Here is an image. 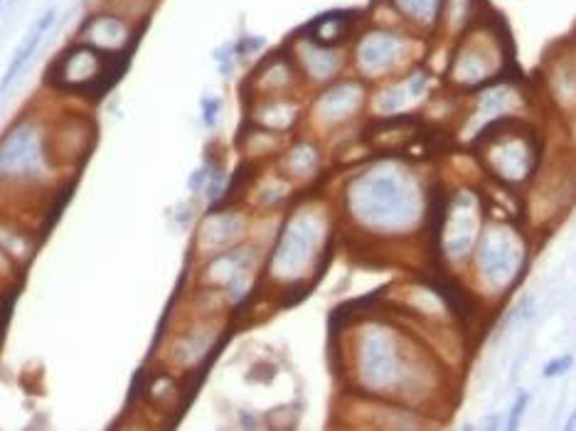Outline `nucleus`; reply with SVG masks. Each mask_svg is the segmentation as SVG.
Wrapping results in <instances>:
<instances>
[{
    "label": "nucleus",
    "mask_w": 576,
    "mask_h": 431,
    "mask_svg": "<svg viewBox=\"0 0 576 431\" xmlns=\"http://www.w3.org/2000/svg\"><path fill=\"white\" fill-rule=\"evenodd\" d=\"M57 170L50 129L37 116H20L0 136V187L32 190Z\"/></svg>",
    "instance_id": "f257e3e1"
},
{
    "label": "nucleus",
    "mask_w": 576,
    "mask_h": 431,
    "mask_svg": "<svg viewBox=\"0 0 576 431\" xmlns=\"http://www.w3.org/2000/svg\"><path fill=\"white\" fill-rule=\"evenodd\" d=\"M348 210L360 224L372 229L404 227L414 214L409 182L392 170H367L355 177L345 195Z\"/></svg>",
    "instance_id": "f03ea898"
},
{
    "label": "nucleus",
    "mask_w": 576,
    "mask_h": 431,
    "mask_svg": "<svg viewBox=\"0 0 576 431\" xmlns=\"http://www.w3.org/2000/svg\"><path fill=\"white\" fill-rule=\"evenodd\" d=\"M320 224L311 214H296L286 222L279 234L276 249L271 254V271L283 281H298V274L316 261V254L323 244Z\"/></svg>",
    "instance_id": "7ed1b4c3"
},
{
    "label": "nucleus",
    "mask_w": 576,
    "mask_h": 431,
    "mask_svg": "<svg viewBox=\"0 0 576 431\" xmlns=\"http://www.w3.org/2000/svg\"><path fill=\"white\" fill-rule=\"evenodd\" d=\"M111 54L101 52L96 47L77 40L72 47H67L52 64L54 87L72 89V92H84V89H96L101 82H109L114 72Z\"/></svg>",
    "instance_id": "20e7f679"
},
{
    "label": "nucleus",
    "mask_w": 576,
    "mask_h": 431,
    "mask_svg": "<svg viewBox=\"0 0 576 431\" xmlns=\"http://www.w3.org/2000/svg\"><path fill=\"white\" fill-rule=\"evenodd\" d=\"M411 54V40L390 27H372L355 45V67L362 77L374 79L397 69Z\"/></svg>",
    "instance_id": "39448f33"
},
{
    "label": "nucleus",
    "mask_w": 576,
    "mask_h": 431,
    "mask_svg": "<svg viewBox=\"0 0 576 431\" xmlns=\"http://www.w3.org/2000/svg\"><path fill=\"white\" fill-rule=\"evenodd\" d=\"M500 69V40L495 32L490 30H478L471 37L463 40L458 47L456 59H453V77L456 84H466V87H475V84L485 82L490 74Z\"/></svg>",
    "instance_id": "423d86ee"
},
{
    "label": "nucleus",
    "mask_w": 576,
    "mask_h": 431,
    "mask_svg": "<svg viewBox=\"0 0 576 431\" xmlns=\"http://www.w3.org/2000/svg\"><path fill=\"white\" fill-rule=\"evenodd\" d=\"M135 27L126 17L114 15V13H99L84 20L79 30V40L96 47L106 54H121L133 47Z\"/></svg>",
    "instance_id": "0eeeda50"
},
{
    "label": "nucleus",
    "mask_w": 576,
    "mask_h": 431,
    "mask_svg": "<svg viewBox=\"0 0 576 431\" xmlns=\"http://www.w3.org/2000/svg\"><path fill=\"white\" fill-rule=\"evenodd\" d=\"M364 99V87L360 82H340L332 84L316 104V114L320 124L338 126L345 124L350 116L357 114Z\"/></svg>",
    "instance_id": "6e6552de"
},
{
    "label": "nucleus",
    "mask_w": 576,
    "mask_h": 431,
    "mask_svg": "<svg viewBox=\"0 0 576 431\" xmlns=\"http://www.w3.org/2000/svg\"><path fill=\"white\" fill-rule=\"evenodd\" d=\"M296 64L313 84H330L335 74L343 69V54L338 47H325L303 37L296 47Z\"/></svg>",
    "instance_id": "1a4fd4ad"
},
{
    "label": "nucleus",
    "mask_w": 576,
    "mask_h": 431,
    "mask_svg": "<svg viewBox=\"0 0 576 431\" xmlns=\"http://www.w3.org/2000/svg\"><path fill=\"white\" fill-rule=\"evenodd\" d=\"M57 22V10L54 8H50V10L45 13V15L40 17V20L35 22V25L27 30V35L22 37V42L17 45L15 54L10 57V62H8L6 72H3V79H0V94H6L8 89L13 87V84L20 79V74L27 69V64L35 59L37 50H40L42 40H45V35L50 30H52V25Z\"/></svg>",
    "instance_id": "9d476101"
},
{
    "label": "nucleus",
    "mask_w": 576,
    "mask_h": 431,
    "mask_svg": "<svg viewBox=\"0 0 576 431\" xmlns=\"http://www.w3.org/2000/svg\"><path fill=\"white\" fill-rule=\"evenodd\" d=\"M246 222L237 212H214L200 224L198 242L205 249H227L244 237Z\"/></svg>",
    "instance_id": "9b49d317"
},
{
    "label": "nucleus",
    "mask_w": 576,
    "mask_h": 431,
    "mask_svg": "<svg viewBox=\"0 0 576 431\" xmlns=\"http://www.w3.org/2000/svg\"><path fill=\"white\" fill-rule=\"evenodd\" d=\"M249 266L251 259H246V247H227L222 254L207 259L200 276H202V284L207 288H224L237 276H244Z\"/></svg>",
    "instance_id": "f8f14e48"
},
{
    "label": "nucleus",
    "mask_w": 576,
    "mask_h": 431,
    "mask_svg": "<svg viewBox=\"0 0 576 431\" xmlns=\"http://www.w3.org/2000/svg\"><path fill=\"white\" fill-rule=\"evenodd\" d=\"M214 340H217V333L205 328L202 323H200V326H192L190 330L180 333V335L172 338V350L168 360H170L172 365H177V367L190 370L209 353Z\"/></svg>",
    "instance_id": "ddd939ff"
},
{
    "label": "nucleus",
    "mask_w": 576,
    "mask_h": 431,
    "mask_svg": "<svg viewBox=\"0 0 576 431\" xmlns=\"http://www.w3.org/2000/svg\"><path fill=\"white\" fill-rule=\"evenodd\" d=\"M355 27V13L353 10H335L327 15L313 20L311 25L303 30V37L318 42L325 47H340L350 37Z\"/></svg>",
    "instance_id": "4468645a"
},
{
    "label": "nucleus",
    "mask_w": 576,
    "mask_h": 431,
    "mask_svg": "<svg viewBox=\"0 0 576 431\" xmlns=\"http://www.w3.org/2000/svg\"><path fill=\"white\" fill-rule=\"evenodd\" d=\"M298 119V104L293 99L286 96H271L264 99L256 106L254 124H259L261 129L269 131H286L288 126H293Z\"/></svg>",
    "instance_id": "2eb2a0df"
},
{
    "label": "nucleus",
    "mask_w": 576,
    "mask_h": 431,
    "mask_svg": "<svg viewBox=\"0 0 576 431\" xmlns=\"http://www.w3.org/2000/svg\"><path fill=\"white\" fill-rule=\"evenodd\" d=\"M392 6L406 22L431 30V27H436L438 17H441L443 0H392Z\"/></svg>",
    "instance_id": "dca6fc26"
},
{
    "label": "nucleus",
    "mask_w": 576,
    "mask_h": 431,
    "mask_svg": "<svg viewBox=\"0 0 576 431\" xmlns=\"http://www.w3.org/2000/svg\"><path fill=\"white\" fill-rule=\"evenodd\" d=\"M318 166V153L311 143H296L288 153V158L283 161V168L288 173V177H308Z\"/></svg>",
    "instance_id": "f3484780"
},
{
    "label": "nucleus",
    "mask_w": 576,
    "mask_h": 431,
    "mask_svg": "<svg viewBox=\"0 0 576 431\" xmlns=\"http://www.w3.org/2000/svg\"><path fill=\"white\" fill-rule=\"evenodd\" d=\"M146 397L156 407H161V409H163V404H175V400H177L175 377H172V374H158V377H153L151 382H148Z\"/></svg>",
    "instance_id": "a211bd4d"
},
{
    "label": "nucleus",
    "mask_w": 576,
    "mask_h": 431,
    "mask_svg": "<svg viewBox=\"0 0 576 431\" xmlns=\"http://www.w3.org/2000/svg\"><path fill=\"white\" fill-rule=\"evenodd\" d=\"M554 89L566 94L571 101L576 99V62L574 59H559L554 72Z\"/></svg>",
    "instance_id": "6ab92c4d"
},
{
    "label": "nucleus",
    "mask_w": 576,
    "mask_h": 431,
    "mask_svg": "<svg viewBox=\"0 0 576 431\" xmlns=\"http://www.w3.org/2000/svg\"><path fill=\"white\" fill-rule=\"evenodd\" d=\"M224 190H227V173H224L222 168L214 166L212 175H209V180H207V187H205V198H207V203L217 205L219 200L224 198Z\"/></svg>",
    "instance_id": "aec40b11"
},
{
    "label": "nucleus",
    "mask_w": 576,
    "mask_h": 431,
    "mask_svg": "<svg viewBox=\"0 0 576 431\" xmlns=\"http://www.w3.org/2000/svg\"><path fill=\"white\" fill-rule=\"evenodd\" d=\"M571 365H574V358H571V355H561V358H554V360H549V363L545 365V370H542V377H545V379L561 377V374L569 372Z\"/></svg>",
    "instance_id": "412c9836"
},
{
    "label": "nucleus",
    "mask_w": 576,
    "mask_h": 431,
    "mask_svg": "<svg viewBox=\"0 0 576 431\" xmlns=\"http://www.w3.org/2000/svg\"><path fill=\"white\" fill-rule=\"evenodd\" d=\"M212 163H205V166H200L198 170L192 173L190 180H187V187H190V193H205V187H207V180L209 175H212Z\"/></svg>",
    "instance_id": "4be33fe9"
},
{
    "label": "nucleus",
    "mask_w": 576,
    "mask_h": 431,
    "mask_svg": "<svg viewBox=\"0 0 576 431\" xmlns=\"http://www.w3.org/2000/svg\"><path fill=\"white\" fill-rule=\"evenodd\" d=\"M200 109H202V121L207 129H212L214 124H217L219 114H222V99H202L200 101Z\"/></svg>",
    "instance_id": "5701e85b"
},
{
    "label": "nucleus",
    "mask_w": 576,
    "mask_h": 431,
    "mask_svg": "<svg viewBox=\"0 0 576 431\" xmlns=\"http://www.w3.org/2000/svg\"><path fill=\"white\" fill-rule=\"evenodd\" d=\"M527 404H530V395H527V392H519L517 400H515V404H512V409H510L508 429H517V424H519V419H522Z\"/></svg>",
    "instance_id": "b1692460"
},
{
    "label": "nucleus",
    "mask_w": 576,
    "mask_h": 431,
    "mask_svg": "<svg viewBox=\"0 0 576 431\" xmlns=\"http://www.w3.org/2000/svg\"><path fill=\"white\" fill-rule=\"evenodd\" d=\"M10 254H8L3 247H0V279H6L8 274H10Z\"/></svg>",
    "instance_id": "393cba45"
},
{
    "label": "nucleus",
    "mask_w": 576,
    "mask_h": 431,
    "mask_svg": "<svg viewBox=\"0 0 576 431\" xmlns=\"http://www.w3.org/2000/svg\"><path fill=\"white\" fill-rule=\"evenodd\" d=\"M574 426H576V411L571 414V419L566 421V429H574Z\"/></svg>",
    "instance_id": "a878e982"
},
{
    "label": "nucleus",
    "mask_w": 576,
    "mask_h": 431,
    "mask_svg": "<svg viewBox=\"0 0 576 431\" xmlns=\"http://www.w3.org/2000/svg\"><path fill=\"white\" fill-rule=\"evenodd\" d=\"M0 6H3V0H0Z\"/></svg>",
    "instance_id": "bb28decb"
}]
</instances>
